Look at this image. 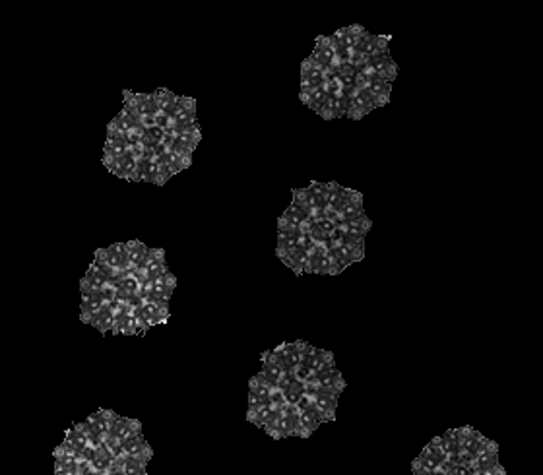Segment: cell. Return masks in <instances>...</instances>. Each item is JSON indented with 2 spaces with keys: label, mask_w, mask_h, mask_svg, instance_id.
I'll list each match as a JSON object with an SVG mask.
<instances>
[{
  "label": "cell",
  "mask_w": 543,
  "mask_h": 475,
  "mask_svg": "<svg viewBox=\"0 0 543 475\" xmlns=\"http://www.w3.org/2000/svg\"><path fill=\"white\" fill-rule=\"evenodd\" d=\"M138 435H142V423L136 421V419H129V417L119 416V419L115 421V427H113L111 435L105 438L103 445L107 446L109 452L117 458V456L120 454L122 445H125L127 440H130V438H134V436Z\"/></svg>",
  "instance_id": "6da1fadb"
},
{
  "label": "cell",
  "mask_w": 543,
  "mask_h": 475,
  "mask_svg": "<svg viewBox=\"0 0 543 475\" xmlns=\"http://www.w3.org/2000/svg\"><path fill=\"white\" fill-rule=\"evenodd\" d=\"M305 274H318V276H338L342 274V268L338 266L334 257L324 245H315L306 258Z\"/></svg>",
  "instance_id": "7a4b0ae2"
},
{
  "label": "cell",
  "mask_w": 543,
  "mask_h": 475,
  "mask_svg": "<svg viewBox=\"0 0 543 475\" xmlns=\"http://www.w3.org/2000/svg\"><path fill=\"white\" fill-rule=\"evenodd\" d=\"M330 254L334 257V260L338 262V266L342 270H346L347 266L356 264L359 260H363L365 257V243H347V241H338V243H330L326 245Z\"/></svg>",
  "instance_id": "3957f363"
},
{
  "label": "cell",
  "mask_w": 543,
  "mask_h": 475,
  "mask_svg": "<svg viewBox=\"0 0 543 475\" xmlns=\"http://www.w3.org/2000/svg\"><path fill=\"white\" fill-rule=\"evenodd\" d=\"M338 398L340 396L330 394V392H322V390H318V388H316V392L313 396H309L311 407H313V411L316 413L320 423H328V421H334V419H336Z\"/></svg>",
  "instance_id": "277c9868"
},
{
  "label": "cell",
  "mask_w": 543,
  "mask_h": 475,
  "mask_svg": "<svg viewBox=\"0 0 543 475\" xmlns=\"http://www.w3.org/2000/svg\"><path fill=\"white\" fill-rule=\"evenodd\" d=\"M376 109L375 100L367 93L365 89L356 88L351 93H347V115L349 119H363L371 111Z\"/></svg>",
  "instance_id": "5b68a950"
},
{
  "label": "cell",
  "mask_w": 543,
  "mask_h": 475,
  "mask_svg": "<svg viewBox=\"0 0 543 475\" xmlns=\"http://www.w3.org/2000/svg\"><path fill=\"white\" fill-rule=\"evenodd\" d=\"M119 456L130 458V460H134V462H138V464L142 465H148L154 452H151V446L148 445V440L142 435H138L122 445Z\"/></svg>",
  "instance_id": "8992f818"
},
{
  "label": "cell",
  "mask_w": 543,
  "mask_h": 475,
  "mask_svg": "<svg viewBox=\"0 0 543 475\" xmlns=\"http://www.w3.org/2000/svg\"><path fill=\"white\" fill-rule=\"evenodd\" d=\"M326 82H328V72L311 59H306L301 66V93L316 86H324Z\"/></svg>",
  "instance_id": "52a82bcc"
},
{
  "label": "cell",
  "mask_w": 543,
  "mask_h": 475,
  "mask_svg": "<svg viewBox=\"0 0 543 475\" xmlns=\"http://www.w3.org/2000/svg\"><path fill=\"white\" fill-rule=\"evenodd\" d=\"M148 330L140 324L138 320L134 318L132 310L129 307L122 308L117 318H115V324H113V332L111 334H125V336H132V334H140L144 336Z\"/></svg>",
  "instance_id": "ba28073f"
},
{
  "label": "cell",
  "mask_w": 543,
  "mask_h": 475,
  "mask_svg": "<svg viewBox=\"0 0 543 475\" xmlns=\"http://www.w3.org/2000/svg\"><path fill=\"white\" fill-rule=\"evenodd\" d=\"M297 411H299V425H301V438H306V436H311L313 433H315L318 427L322 425L320 421H318V417H316V413L313 411V407H311V400H309V396H303V400L297 404Z\"/></svg>",
  "instance_id": "9c48e42d"
},
{
  "label": "cell",
  "mask_w": 543,
  "mask_h": 475,
  "mask_svg": "<svg viewBox=\"0 0 543 475\" xmlns=\"http://www.w3.org/2000/svg\"><path fill=\"white\" fill-rule=\"evenodd\" d=\"M279 355V363L287 373H295L297 366L303 365V349H301V342L295 344H282L276 349Z\"/></svg>",
  "instance_id": "30bf717a"
},
{
  "label": "cell",
  "mask_w": 543,
  "mask_h": 475,
  "mask_svg": "<svg viewBox=\"0 0 543 475\" xmlns=\"http://www.w3.org/2000/svg\"><path fill=\"white\" fill-rule=\"evenodd\" d=\"M385 50H388V37L373 35V33L367 31L365 35L357 41L353 53H359V55H363L367 59H371V57H375L378 53H385Z\"/></svg>",
  "instance_id": "8fae6325"
},
{
  "label": "cell",
  "mask_w": 543,
  "mask_h": 475,
  "mask_svg": "<svg viewBox=\"0 0 543 475\" xmlns=\"http://www.w3.org/2000/svg\"><path fill=\"white\" fill-rule=\"evenodd\" d=\"M117 419H119V416H117L115 411H111V409H99L98 413H93V416H89L88 419H86V423L93 427V431H95V433L103 438V443H105V438L111 435V431H113Z\"/></svg>",
  "instance_id": "7c38bea8"
},
{
  "label": "cell",
  "mask_w": 543,
  "mask_h": 475,
  "mask_svg": "<svg viewBox=\"0 0 543 475\" xmlns=\"http://www.w3.org/2000/svg\"><path fill=\"white\" fill-rule=\"evenodd\" d=\"M309 59L316 62L318 66H322L326 72H330L336 66V53H334V47L328 43V37H318L316 39V47Z\"/></svg>",
  "instance_id": "4fadbf2b"
},
{
  "label": "cell",
  "mask_w": 543,
  "mask_h": 475,
  "mask_svg": "<svg viewBox=\"0 0 543 475\" xmlns=\"http://www.w3.org/2000/svg\"><path fill=\"white\" fill-rule=\"evenodd\" d=\"M144 274H146V279H156V277L163 276L167 274L169 268L167 262H165V252L161 248H149L148 257H146V262H144Z\"/></svg>",
  "instance_id": "5bb4252c"
},
{
  "label": "cell",
  "mask_w": 543,
  "mask_h": 475,
  "mask_svg": "<svg viewBox=\"0 0 543 475\" xmlns=\"http://www.w3.org/2000/svg\"><path fill=\"white\" fill-rule=\"evenodd\" d=\"M369 66L375 70L380 78L390 82V84L394 82L396 74H398V66H396V62L390 57V50H385V53H378L375 57H371L369 59Z\"/></svg>",
  "instance_id": "9a60e30c"
},
{
  "label": "cell",
  "mask_w": 543,
  "mask_h": 475,
  "mask_svg": "<svg viewBox=\"0 0 543 475\" xmlns=\"http://www.w3.org/2000/svg\"><path fill=\"white\" fill-rule=\"evenodd\" d=\"M361 214H365V212H363V196H361V192L351 190L349 198H347L346 202L340 206V209H338L336 214H334V223H340V221H349V219L359 218Z\"/></svg>",
  "instance_id": "2e32d148"
},
{
  "label": "cell",
  "mask_w": 543,
  "mask_h": 475,
  "mask_svg": "<svg viewBox=\"0 0 543 475\" xmlns=\"http://www.w3.org/2000/svg\"><path fill=\"white\" fill-rule=\"evenodd\" d=\"M95 260H99L101 264L111 268L113 272H130V270H132L129 258L115 257V254L109 252V248H99L98 252H95Z\"/></svg>",
  "instance_id": "e0dca14e"
},
{
  "label": "cell",
  "mask_w": 543,
  "mask_h": 475,
  "mask_svg": "<svg viewBox=\"0 0 543 475\" xmlns=\"http://www.w3.org/2000/svg\"><path fill=\"white\" fill-rule=\"evenodd\" d=\"M148 250L149 248L146 247L144 243H140V241H130V243H127V258H129L132 270H140V268L144 266L146 257H148Z\"/></svg>",
  "instance_id": "ac0fdd59"
},
{
  "label": "cell",
  "mask_w": 543,
  "mask_h": 475,
  "mask_svg": "<svg viewBox=\"0 0 543 475\" xmlns=\"http://www.w3.org/2000/svg\"><path fill=\"white\" fill-rule=\"evenodd\" d=\"M113 464H115V456L109 452L107 446L101 445L98 448L95 456H93V460H91L88 465L93 469V472H98V474H107Z\"/></svg>",
  "instance_id": "d6986e66"
},
{
  "label": "cell",
  "mask_w": 543,
  "mask_h": 475,
  "mask_svg": "<svg viewBox=\"0 0 543 475\" xmlns=\"http://www.w3.org/2000/svg\"><path fill=\"white\" fill-rule=\"evenodd\" d=\"M64 443L66 445H70L76 452L80 454V458H82V452L86 450L89 446V438L88 435H86V431L82 429V425H74L72 429H70L68 433H66V438H64Z\"/></svg>",
  "instance_id": "ffe728a7"
},
{
  "label": "cell",
  "mask_w": 543,
  "mask_h": 475,
  "mask_svg": "<svg viewBox=\"0 0 543 475\" xmlns=\"http://www.w3.org/2000/svg\"><path fill=\"white\" fill-rule=\"evenodd\" d=\"M272 392H274V386H272V384H270L260 373L250 378V382H248V394H252V396H257L260 398V400L268 402V398H270Z\"/></svg>",
  "instance_id": "44dd1931"
},
{
  "label": "cell",
  "mask_w": 543,
  "mask_h": 475,
  "mask_svg": "<svg viewBox=\"0 0 543 475\" xmlns=\"http://www.w3.org/2000/svg\"><path fill=\"white\" fill-rule=\"evenodd\" d=\"M326 95H328V88H326L324 84V86H316V88H311L305 93H301V101L305 103L309 109H313L316 113L318 107L324 103Z\"/></svg>",
  "instance_id": "7402d4cb"
},
{
  "label": "cell",
  "mask_w": 543,
  "mask_h": 475,
  "mask_svg": "<svg viewBox=\"0 0 543 475\" xmlns=\"http://www.w3.org/2000/svg\"><path fill=\"white\" fill-rule=\"evenodd\" d=\"M115 467L119 469L122 475H148L146 472V465L138 464L130 458H125V456H117L115 458Z\"/></svg>",
  "instance_id": "603a6c76"
},
{
  "label": "cell",
  "mask_w": 543,
  "mask_h": 475,
  "mask_svg": "<svg viewBox=\"0 0 543 475\" xmlns=\"http://www.w3.org/2000/svg\"><path fill=\"white\" fill-rule=\"evenodd\" d=\"M284 394V398H286V404L287 406H297L301 400H303V396H305V382H301V380H293L289 386L282 392Z\"/></svg>",
  "instance_id": "cb8c5ba5"
},
{
  "label": "cell",
  "mask_w": 543,
  "mask_h": 475,
  "mask_svg": "<svg viewBox=\"0 0 543 475\" xmlns=\"http://www.w3.org/2000/svg\"><path fill=\"white\" fill-rule=\"evenodd\" d=\"M262 411L264 409H258V407H250L248 406V411H247V419L252 423V425H257L262 429Z\"/></svg>",
  "instance_id": "d4e9b609"
},
{
  "label": "cell",
  "mask_w": 543,
  "mask_h": 475,
  "mask_svg": "<svg viewBox=\"0 0 543 475\" xmlns=\"http://www.w3.org/2000/svg\"><path fill=\"white\" fill-rule=\"evenodd\" d=\"M474 475H506L504 467L501 464L493 465V467H487V469H475Z\"/></svg>",
  "instance_id": "484cf974"
},
{
  "label": "cell",
  "mask_w": 543,
  "mask_h": 475,
  "mask_svg": "<svg viewBox=\"0 0 543 475\" xmlns=\"http://www.w3.org/2000/svg\"><path fill=\"white\" fill-rule=\"evenodd\" d=\"M109 252L119 258H127V243H115V245H111Z\"/></svg>",
  "instance_id": "4316f807"
},
{
  "label": "cell",
  "mask_w": 543,
  "mask_h": 475,
  "mask_svg": "<svg viewBox=\"0 0 543 475\" xmlns=\"http://www.w3.org/2000/svg\"><path fill=\"white\" fill-rule=\"evenodd\" d=\"M89 303H91V293L89 291H82V317H86L89 310Z\"/></svg>",
  "instance_id": "83f0119b"
},
{
  "label": "cell",
  "mask_w": 543,
  "mask_h": 475,
  "mask_svg": "<svg viewBox=\"0 0 543 475\" xmlns=\"http://www.w3.org/2000/svg\"><path fill=\"white\" fill-rule=\"evenodd\" d=\"M82 475H105V474H98V472H93V469H91V467H89L86 462H84V464H82Z\"/></svg>",
  "instance_id": "f1b7e54d"
},
{
  "label": "cell",
  "mask_w": 543,
  "mask_h": 475,
  "mask_svg": "<svg viewBox=\"0 0 543 475\" xmlns=\"http://www.w3.org/2000/svg\"><path fill=\"white\" fill-rule=\"evenodd\" d=\"M70 475H82V469H80V472H76V474H70Z\"/></svg>",
  "instance_id": "f546056e"
}]
</instances>
